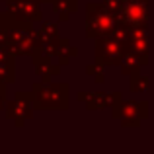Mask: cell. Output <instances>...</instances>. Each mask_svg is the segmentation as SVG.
Instances as JSON below:
<instances>
[{"mask_svg":"<svg viewBox=\"0 0 154 154\" xmlns=\"http://www.w3.org/2000/svg\"><path fill=\"white\" fill-rule=\"evenodd\" d=\"M131 78H129V90L133 92V94H137V92H146L148 86H150V80L146 78V76L139 74V72H133V74H129Z\"/></svg>","mask_w":154,"mask_h":154,"instance_id":"obj_15","label":"cell"},{"mask_svg":"<svg viewBox=\"0 0 154 154\" xmlns=\"http://www.w3.org/2000/svg\"><path fill=\"white\" fill-rule=\"evenodd\" d=\"M37 35H39V41H49V39H57L60 37V31H59V23L57 22H41L37 29Z\"/></svg>","mask_w":154,"mask_h":154,"instance_id":"obj_13","label":"cell"},{"mask_svg":"<svg viewBox=\"0 0 154 154\" xmlns=\"http://www.w3.org/2000/svg\"><path fill=\"white\" fill-rule=\"evenodd\" d=\"M33 59V66L37 76H41V82H51L53 76H57L60 72V66L51 59H39V57H31Z\"/></svg>","mask_w":154,"mask_h":154,"instance_id":"obj_11","label":"cell"},{"mask_svg":"<svg viewBox=\"0 0 154 154\" xmlns=\"http://www.w3.org/2000/svg\"><path fill=\"white\" fill-rule=\"evenodd\" d=\"M86 72H88V76H94V82L96 84H103L105 82V64L102 63V60L94 59L86 66Z\"/></svg>","mask_w":154,"mask_h":154,"instance_id":"obj_14","label":"cell"},{"mask_svg":"<svg viewBox=\"0 0 154 154\" xmlns=\"http://www.w3.org/2000/svg\"><path fill=\"white\" fill-rule=\"evenodd\" d=\"M51 6L60 22H66L70 14H74L78 8V0H51Z\"/></svg>","mask_w":154,"mask_h":154,"instance_id":"obj_12","label":"cell"},{"mask_svg":"<svg viewBox=\"0 0 154 154\" xmlns=\"http://www.w3.org/2000/svg\"><path fill=\"white\" fill-rule=\"evenodd\" d=\"M4 111L16 127L22 129L27 123V119H31V115H33V103H31L29 92H18L12 100H6Z\"/></svg>","mask_w":154,"mask_h":154,"instance_id":"obj_4","label":"cell"},{"mask_svg":"<svg viewBox=\"0 0 154 154\" xmlns=\"http://www.w3.org/2000/svg\"><path fill=\"white\" fill-rule=\"evenodd\" d=\"M8 35H10L8 51L14 57L31 55L35 43L39 41L37 29H33V27H31V22H26V20H12V22L8 23Z\"/></svg>","mask_w":154,"mask_h":154,"instance_id":"obj_2","label":"cell"},{"mask_svg":"<svg viewBox=\"0 0 154 154\" xmlns=\"http://www.w3.org/2000/svg\"><path fill=\"white\" fill-rule=\"evenodd\" d=\"M121 2H127V0H121Z\"/></svg>","mask_w":154,"mask_h":154,"instance_id":"obj_22","label":"cell"},{"mask_svg":"<svg viewBox=\"0 0 154 154\" xmlns=\"http://www.w3.org/2000/svg\"><path fill=\"white\" fill-rule=\"evenodd\" d=\"M8 43H10L8 27H0V47H2V49H8Z\"/></svg>","mask_w":154,"mask_h":154,"instance_id":"obj_17","label":"cell"},{"mask_svg":"<svg viewBox=\"0 0 154 154\" xmlns=\"http://www.w3.org/2000/svg\"><path fill=\"white\" fill-rule=\"evenodd\" d=\"M94 41H96V59L102 60L105 66H119L123 53L129 49L127 45L119 43L111 35H102V37H96Z\"/></svg>","mask_w":154,"mask_h":154,"instance_id":"obj_6","label":"cell"},{"mask_svg":"<svg viewBox=\"0 0 154 154\" xmlns=\"http://www.w3.org/2000/svg\"><path fill=\"white\" fill-rule=\"evenodd\" d=\"M78 100L86 103L88 111H96V109L111 107L113 103H117L121 100L119 92H111V94H103V92H80Z\"/></svg>","mask_w":154,"mask_h":154,"instance_id":"obj_8","label":"cell"},{"mask_svg":"<svg viewBox=\"0 0 154 154\" xmlns=\"http://www.w3.org/2000/svg\"><path fill=\"white\" fill-rule=\"evenodd\" d=\"M115 18H117V22L125 23L129 29L131 27L146 26V22H148V0H127V2H121V10Z\"/></svg>","mask_w":154,"mask_h":154,"instance_id":"obj_5","label":"cell"},{"mask_svg":"<svg viewBox=\"0 0 154 154\" xmlns=\"http://www.w3.org/2000/svg\"><path fill=\"white\" fill-rule=\"evenodd\" d=\"M68 92L66 82H35L29 92L33 109H68Z\"/></svg>","mask_w":154,"mask_h":154,"instance_id":"obj_1","label":"cell"},{"mask_svg":"<svg viewBox=\"0 0 154 154\" xmlns=\"http://www.w3.org/2000/svg\"><path fill=\"white\" fill-rule=\"evenodd\" d=\"M148 64V55H139V53L127 49L123 53V57H121L119 60V66H121V72L123 74H133V72H139L143 66H146Z\"/></svg>","mask_w":154,"mask_h":154,"instance_id":"obj_9","label":"cell"},{"mask_svg":"<svg viewBox=\"0 0 154 154\" xmlns=\"http://www.w3.org/2000/svg\"><path fill=\"white\" fill-rule=\"evenodd\" d=\"M115 22H117V18L111 12L105 10L102 4L88 2V6H86V37L88 39L109 35Z\"/></svg>","mask_w":154,"mask_h":154,"instance_id":"obj_3","label":"cell"},{"mask_svg":"<svg viewBox=\"0 0 154 154\" xmlns=\"http://www.w3.org/2000/svg\"><path fill=\"white\" fill-rule=\"evenodd\" d=\"M6 92H0V109H4V105H6Z\"/></svg>","mask_w":154,"mask_h":154,"instance_id":"obj_20","label":"cell"},{"mask_svg":"<svg viewBox=\"0 0 154 154\" xmlns=\"http://www.w3.org/2000/svg\"><path fill=\"white\" fill-rule=\"evenodd\" d=\"M10 22H12V16L8 14V12H6V14L0 12V27H8V23H10Z\"/></svg>","mask_w":154,"mask_h":154,"instance_id":"obj_19","label":"cell"},{"mask_svg":"<svg viewBox=\"0 0 154 154\" xmlns=\"http://www.w3.org/2000/svg\"><path fill=\"white\" fill-rule=\"evenodd\" d=\"M121 125L123 127H139L140 119L139 117H125V119H121Z\"/></svg>","mask_w":154,"mask_h":154,"instance_id":"obj_18","label":"cell"},{"mask_svg":"<svg viewBox=\"0 0 154 154\" xmlns=\"http://www.w3.org/2000/svg\"><path fill=\"white\" fill-rule=\"evenodd\" d=\"M76 55H78V49H76L74 45H70V41H68L66 37H59L57 39V51H55V59L53 60H55L59 66L68 64Z\"/></svg>","mask_w":154,"mask_h":154,"instance_id":"obj_10","label":"cell"},{"mask_svg":"<svg viewBox=\"0 0 154 154\" xmlns=\"http://www.w3.org/2000/svg\"><path fill=\"white\" fill-rule=\"evenodd\" d=\"M100 4H102L107 12H111L113 16H117V14H119V10H121V0H102Z\"/></svg>","mask_w":154,"mask_h":154,"instance_id":"obj_16","label":"cell"},{"mask_svg":"<svg viewBox=\"0 0 154 154\" xmlns=\"http://www.w3.org/2000/svg\"><path fill=\"white\" fill-rule=\"evenodd\" d=\"M37 2H39V4H43V2H51V0H37Z\"/></svg>","mask_w":154,"mask_h":154,"instance_id":"obj_21","label":"cell"},{"mask_svg":"<svg viewBox=\"0 0 154 154\" xmlns=\"http://www.w3.org/2000/svg\"><path fill=\"white\" fill-rule=\"evenodd\" d=\"M148 115V102L146 100H123L111 105V117L113 119H125V117H139L144 119Z\"/></svg>","mask_w":154,"mask_h":154,"instance_id":"obj_7","label":"cell"}]
</instances>
